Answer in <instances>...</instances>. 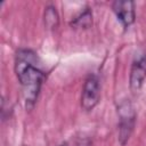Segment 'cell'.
<instances>
[{"mask_svg": "<svg viewBox=\"0 0 146 146\" xmlns=\"http://www.w3.org/2000/svg\"><path fill=\"white\" fill-rule=\"evenodd\" d=\"M15 73L22 87L25 108H33L42 82L44 72L38 65V56L31 49H19L15 57Z\"/></svg>", "mask_w": 146, "mask_h": 146, "instance_id": "obj_1", "label": "cell"}, {"mask_svg": "<svg viewBox=\"0 0 146 146\" xmlns=\"http://www.w3.org/2000/svg\"><path fill=\"white\" fill-rule=\"evenodd\" d=\"M100 98V84L99 79L95 74H90L83 84L82 94H81V107L89 112L92 111L97 104L99 103Z\"/></svg>", "mask_w": 146, "mask_h": 146, "instance_id": "obj_3", "label": "cell"}, {"mask_svg": "<svg viewBox=\"0 0 146 146\" xmlns=\"http://www.w3.org/2000/svg\"><path fill=\"white\" fill-rule=\"evenodd\" d=\"M91 24H92V13H91V10H90L89 7L84 8L71 22V26H73V27H80V29H87Z\"/></svg>", "mask_w": 146, "mask_h": 146, "instance_id": "obj_7", "label": "cell"}, {"mask_svg": "<svg viewBox=\"0 0 146 146\" xmlns=\"http://www.w3.org/2000/svg\"><path fill=\"white\" fill-rule=\"evenodd\" d=\"M119 117V141L125 145L133 131L136 123V111L129 99H123L117 105Z\"/></svg>", "mask_w": 146, "mask_h": 146, "instance_id": "obj_2", "label": "cell"}, {"mask_svg": "<svg viewBox=\"0 0 146 146\" xmlns=\"http://www.w3.org/2000/svg\"><path fill=\"white\" fill-rule=\"evenodd\" d=\"M146 79V54L139 52L135 56L129 75V86L132 92H138Z\"/></svg>", "mask_w": 146, "mask_h": 146, "instance_id": "obj_4", "label": "cell"}, {"mask_svg": "<svg viewBox=\"0 0 146 146\" xmlns=\"http://www.w3.org/2000/svg\"><path fill=\"white\" fill-rule=\"evenodd\" d=\"M43 22L47 29L49 30H55L58 27L59 25V16L58 13L56 10V8L51 5L47 6L44 8V13H43Z\"/></svg>", "mask_w": 146, "mask_h": 146, "instance_id": "obj_6", "label": "cell"}, {"mask_svg": "<svg viewBox=\"0 0 146 146\" xmlns=\"http://www.w3.org/2000/svg\"><path fill=\"white\" fill-rule=\"evenodd\" d=\"M112 10L115 14L116 18L120 21V23L123 25V27H129L135 23L136 11L133 1H114L112 3Z\"/></svg>", "mask_w": 146, "mask_h": 146, "instance_id": "obj_5", "label": "cell"}]
</instances>
